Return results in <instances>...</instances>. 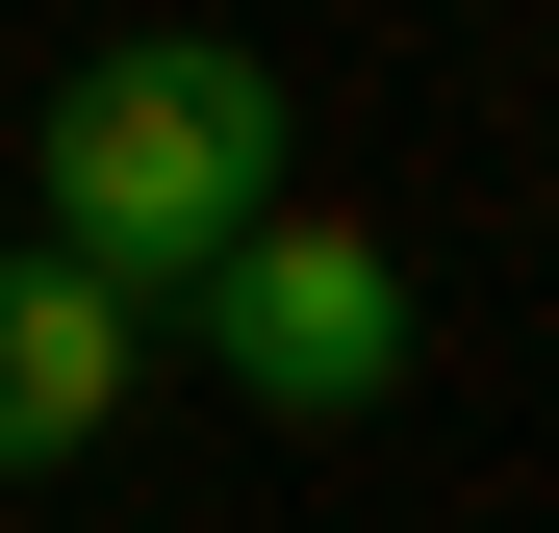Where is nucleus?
<instances>
[{"mask_svg":"<svg viewBox=\"0 0 559 533\" xmlns=\"http://www.w3.org/2000/svg\"><path fill=\"white\" fill-rule=\"evenodd\" d=\"M280 51H229V26H128V51H76L51 76V128H26V229L51 254H103L128 305H178L204 254L280 204Z\"/></svg>","mask_w":559,"mask_h":533,"instance_id":"f257e3e1","label":"nucleus"},{"mask_svg":"<svg viewBox=\"0 0 559 533\" xmlns=\"http://www.w3.org/2000/svg\"><path fill=\"white\" fill-rule=\"evenodd\" d=\"M178 305H204V355H229L254 432H382L407 407V254L356 229V204H254Z\"/></svg>","mask_w":559,"mask_h":533,"instance_id":"f03ea898","label":"nucleus"},{"mask_svg":"<svg viewBox=\"0 0 559 533\" xmlns=\"http://www.w3.org/2000/svg\"><path fill=\"white\" fill-rule=\"evenodd\" d=\"M128 432V280L103 254H0V483H51V458H103Z\"/></svg>","mask_w":559,"mask_h":533,"instance_id":"7ed1b4c3","label":"nucleus"}]
</instances>
